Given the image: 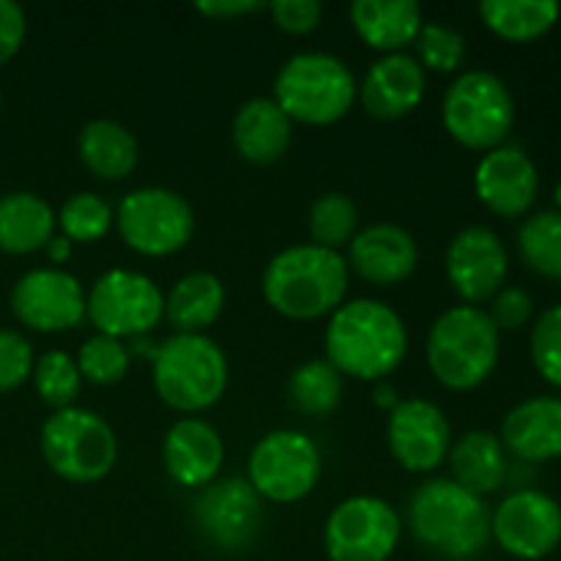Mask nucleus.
Instances as JSON below:
<instances>
[{"label": "nucleus", "mask_w": 561, "mask_h": 561, "mask_svg": "<svg viewBox=\"0 0 561 561\" xmlns=\"http://www.w3.org/2000/svg\"><path fill=\"white\" fill-rule=\"evenodd\" d=\"M272 99L290 121L329 126L343 118L354 104V71L332 53H299L279 69Z\"/></svg>", "instance_id": "423d86ee"}, {"label": "nucleus", "mask_w": 561, "mask_h": 561, "mask_svg": "<svg viewBox=\"0 0 561 561\" xmlns=\"http://www.w3.org/2000/svg\"><path fill=\"white\" fill-rule=\"evenodd\" d=\"M323 348L343 378L381 381L405 359L409 332L403 318L389 305L378 299H354L343 301L329 316Z\"/></svg>", "instance_id": "f257e3e1"}, {"label": "nucleus", "mask_w": 561, "mask_h": 561, "mask_svg": "<svg viewBox=\"0 0 561 561\" xmlns=\"http://www.w3.org/2000/svg\"><path fill=\"white\" fill-rule=\"evenodd\" d=\"M553 201H557V211H561V181L557 184V190H553Z\"/></svg>", "instance_id": "a18cd8bd"}, {"label": "nucleus", "mask_w": 561, "mask_h": 561, "mask_svg": "<svg viewBox=\"0 0 561 561\" xmlns=\"http://www.w3.org/2000/svg\"><path fill=\"white\" fill-rule=\"evenodd\" d=\"M491 537L520 561L551 557L561 546V504L535 488H520L491 513Z\"/></svg>", "instance_id": "4468645a"}, {"label": "nucleus", "mask_w": 561, "mask_h": 561, "mask_svg": "<svg viewBox=\"0 0 561 561\" xmlns=\"http://www.w3.org/2000/svg\"><path fill=\"white\" fill-rule=\"evenodd\" d=\"M531 362L548 383L561 389V305L548 307L531 327Z\"/></svg>", "instance_id": "e433bc0d"}, {"label": "nucleus", "mask_w": 561, "mask_h": 561, "mask_svg": "<svg viewBox=\"0 0 561 561\" xmlns=\"http://www.w3.org/2000/svg\"><path fill=\"white\" fill-rule=\"evenodd\" d=\"M42 455L49 469L66 482L91 485L104 480L118 460V438L96 411L69 409L53 411L42 427Z\"/></svg>", "instance_id": "0eeeda50"}, {"label": "nucleus", "mask_w": 561, "mask_h": 561, "mask_svg": "<svg viewBox=\"0 0 561 561\" xmlns=\"http://www.w3.org/2000/svg\"><path fill=\"white\" fill-rule=\"evenodd\" d=\"M25 33L27 20L22 5L14 3V0H0V66L9 64L20 53Z\"/></svg>", "instance_id": "a19ab883"}, {"label": "nucleus", "mask_w": 561, "mask_h": 561, "mask_svg": "<svg viewBox=\"0 0 561 561\" xmlns=\"http://www.w3.org/2000/svg\"><path fill=\"white\" fill-rule=\"evenodd\" d=\"M77 153L96 179L121 181L137 168L140 146L124 124L96 118L82 126L80 137H77Z\"/></svg>", "instance_id": "bb28decb"}, {"label": "nucleus", "mask_w": 561, "mask_h": 561, "mask_svg": "<svg viewBox=\"0 0 561 561\" xmlns=\"http://www.w3.org/2000/svg\"><path fill=\"white\" fill-rule=\"evenodd\" d=\"M414 44L422 69L455 71L466 58V38L444 22H422Z\"/></svg>", "instance_id": "c9c22d12"}, {"label": "nucleus", "mask_w": 561, "mask_h": 561, "mask_svg": "<svg viewBox=\"0 0 561 561\" xmlns=\"http://www.w3.org/2000/svg\"><path fill=\"white\" fill-rule=\"evenodd\" d=\"M453 480L477 496L499 491L507 482L510 460L502 438L488 431H469L449 447Z\"/></svg>", "instance_id": "393cba45"}, {"label": "nucleus", "mask_w": 561, "mask_h": 561, "mask_svg": "<svg viewBox=\"0 0 561 561\" xmlns=\"http://www.w3.org/2000/svg\"><path fill=\"white\" fill-rule=\"evenodd\" d=\"M376 403L378 405H398V400H394V389L392 387H378V392H376Z\"/></svg>", "instance_id": "c03bdc74"}, {"label": "nucleus", "mask_w": 561, "mask_h": 561, "mask_svg": "<svg viewBox=\"0 0 561 561\" xmlns=\"http://www.w3.org/2000/svg\"><path fill=\"white\" fill-rule=\"evenodd\" d=\"M502 332L482 307L458 305L444 310L427 332V367L442 387L469 392L485 383L499 365Z\"/></svg>", "instance_id": "20e7f679"}, {"label": "nucleus", "mask_w": 561, "mask_h": 561, "mask_svg": "<svg viewBox=\"0 0 561 561\" xmlns=\"http://www.w3.org/2000/svg\"><path fill=\"white\" fill-rule=\"evenodd\" d=\"M351 22L367 47L383 55L403 53L422 27V9L414 0H356Z\"/></svg>", "instance_id": "b1692460"}, {"label": "nucleus", "mask_w": 561, "mask_h": 561, "mask_svg": "<svg viewBox=\"0 0 561 561\" xmlns=\"http://www.w3.org/2000/svg\"><path fill=\"white\" fill-rule=\"evenodd\" d=\"M502 444L529 463L561 458V398L540 394L515 405L504 416Z\"/></svg>", "instance_id": "4be33fe9"}, {"label": "nucleus", "mask_w": 561, "mask_h": 561, "mask_svg": "<svg viewBox=\"0 0 561 561\" xmlns=\"http://www.w3.org/2000/svg\"><path fill=\"white\" fill-rule=\"evenodd\" d=\"M488 318L499 332H515V329L526 327L535 316V299L529 290L518 288V285H507L499 290L491 299V310H485Z\"/></svg>", "instance_id": "58836bf2"}, {"label": "nucleus", "mask_w": 561, "mask_h": 561, "mask_svg": "<svg viewBox=\"0 0 561 561\" xmlns=\"http://www.w3.org/2000/svg\"><path fill=\"white\" fill-rule=\"evenodd\" d=\"M266 9L272 11L274 25L283 27L285 33H296V36L316 31L323 16V5L318 0H274Z\"/></svg>", "instance_id": "ea45409f"}, {"label": "nucleus", "mask_w": 561, "mask_h": 561, "mask_svg": "<svg viewBox=\"0 0 561 561\" xmlns=\"http://www.w3.org/2000/svg\"><path fill=\"white\" fill-rule=\"evenodd\" d=\"M0 104H3V99H0Z\"/></svg>", "instance_id": "49530a36"}, {"label": "nucleus", "mask_w": 561, "mask_h": 561, "mask_svg": "<svg viewBox=\"0 0 561 561\" xmlns=\"http://www.w3.org/2000/svg\"><path fill=\"white\" fill-rule=\"evenodd\" d=\"M444 268L455 294L463 305H482L491 301L504 288L510 272V255L496 230L485 225L463 228L447 247Z\"/></svg>", "instance_id": "dca6fc26"}, {"label": "nucleus", "mask_w": 561, "mask_h": 561, "mask_svg": "<svg viewBox=\"0 0 561 561\" xmlns=\"http://www.w3.org/2000/svg\"><path fill=\"white\" fill-rule=\"evenodd\" d=\"M44 250H47L49 261H53V263H64L66 257L71 255V241L66 239V236H58V233H55L53 239L47 241V247H44Z\"/></svg>", "instance_id": "37998d69"}, {"label": "nucleus", "mask_w": 561, "mask_h": 561, "mask_svg": "<svg viewBox=\"0 0 561 561\" xmlns=\"http://www.w3.org/2000/svg\"><path fill=\"white\" fill-rule=\"evenodd\" d=\"M323 471L321 449L301 431H272L252 447L247 482L274 504L301 502Z\"/></svg>", "instance_id": "9d476101"}, {"label": "nucleus", "mask_w": 561, "mask_h": 561, "mask_svg": "<svg viewBox=\"0 0 561 561\" xmlns=\"http://www.w3.org/2000/svg\"><path fill=\"white\" fill-rule=\"evenodd\" d=\"M11 312L33 332H66L85 318V294L64 268H31L11 288Z\"/></svg>", "instance_id": "2eb2a0df"}, {"label": "nucleus", "mask_w": 561, "mask_h": 561, "mask_svg": "<svg viewBox=\"0 0 561 561\" xmlns=\"http://www.w3.org/2000/svg\"><path fill=\"white\" fill-rule=\"evenodd\" d=\"M195 9L211 20H233V16L250 14V11H261L263 3L257 0H203Z\"/></svg>", "instance_id": "79ce46f5"}, {"label": "nucleus", "mask_w": 561, "mask_h": 561, "mask_svg": "<svg viewBox=\"0 0 561 561\" xmlns=\"http://www.w3.org/2000/svg\"><path fill=\"white\" fill-rule=\"evenodd\" d=\"M442 121L455 142L488 153L504 146L513 129L515 99L493 71H463L444 93Z\"/></svg>", "instance_id": "6e6552de"}, {"label": "nucleus", "mask_w": 561, "mask_h": 561, "mask_svg": "<svg viewBox=\"0 0 561 561\" xmlns=\"http://www.w3.org/2000/svg\"><path fill=\"white\" fill-rule=\"evenodd\" d=\"M288 400L299 414L327 416L343 400V376L329 359H310L288 378Z\"/></svg>", "instance_id": "c756f323"}, {"label": "nucleus", "mask_w": 561, "mask_h": 561, "mask_svg": "<svg viewBox=\"0 0 561 561\" xmlns=\"http://www.w3.org/2000/svg\"><path fill=\"white\" fill-rule=\"evenodd\" d=\"M33 345L14 329H0V394L22 387L33 376Z\"/></svg>", "instance_id": "4c0bfd02"}, {"label": "nucleus", "mask_w": 561, "mask_h": 561, "mask_svg": "<svg viewBox=\"0 0 561 561\" xmlns=\"http://www.w3.org/2000/svg\"><path fill=\"white\" fill-rule=\"evenodd\" d=\"M348 294V261L318 244H294L268 261L263 299L290 321L332 316Z\"/></svg>", "instance_id": "f03ea898"}, {"label": "nucleus", "mask_w": 561, "mask_h": 561, "mask_svg": "<svg viewBox=\"0 0 561 561\" xmlns=\"http://www.w3.org/2000/svg\"><path fill=\"white\" fill-rule=\"evenodd\" d=\"M518 252L531 272L561 285V211L548 208L524 219L518 230Z\"/></svg>", "instance_id": "7c9ffc66"}, {"label": "nucleus", "mask_w": 561, "mask_h": 561, "mask_svg": "<svg viewBox=\"0 0 561 561\" xmlns=\"http://www.w3.org/2000/svg\"><path fill=\"white\" fill-rule=\"evenodd\" d=\"M403 535V520L378 496H351L332 510L323 546L332 561H387Z\"/></svg>", "instance_id": "f8f14e48"}, {"label": "nucleus", "mask_w": 561, "mask_h": 561, "mask_svg": "<svg viewBox=\"0 0 561 561\" xmlns=\"http://www.w3.org/2000/svg\"><path fill=\"white\" fill-rule=\"evenodd\" d=\"M162 460L168 474L181 488H206L219 477L225 444L214 425L197 416H184L164 433Z\"/></svg>", "instance_id": "412c9836"}, {"label": "nucleus", "mask_w": 561, "mask_h": 561, "mask_svg": "<svg viewBox=\"0 0 561 561\" xmlns=\"http://www.w3.org/2000/svg\"><path fill=\"white\" fill-rule=\"evenodd\" d=\"M474 190L488 211L515 219L535 206L540 173L520 146H499L477 164Z\"/></svg>", "instance_id": "a211bd4d"}, {"label": "nucleus", "mask_w": 561, "mask_h": 561, "mask_svg": "<svg viewBox=\"0 0 561 561\" xmlns=\"http://www.w3.org/2000/svg\"><path fill=\"white\" fill-rule=\"evenodd\" d=\"M77 367H80V376L91 383L110 387V383H118L129 370V351H126L124 340L93 334L80 345Z\"/></svg>", "instance_id": "f704fd0d"}, {"label": "nucleus", "mask_w": 561, "mask_h": 561, "mask_svg": "<svg viewBox=\"0 0 561 561\" xmlns=\"http://www.w3.org/2000/svg\"><path fill=\"white\" fill-rule=\"evenodd\" d=\"M53 206L36 192H9L0 197V252L27 255L47 247L55 236Z\"/></svg>", "instance_id": "a878e982"}, {"label": "nucleus", "mask_w": 561, "mask_h": 561, "mask_svg": "<svg viewBox=\"0 0 561 561\" xmlns=\"http://www.w3.org/2000/svg\"><path fill=\"white\" fill-rule=\"evenodd\" d=\"M414 540L442 561H469L491 540V510L455 480H425L409 499Z\"/></svg>", "instance_id": "7ed1b4c3"}, {"label": "nucleus", "mask_w": 561, "mask_h": 561, "mask_svg": "<svg viewBox=\"0 0 561 561\" xmlns=\"http://www.w3.org/2000/svg\"><path fill=\"white\" fill-rule=\"evenodd\" d=\"M416 261V239L394 222L367 225L348 244V268L378 288L405 283L414 274Z\"/></svg>", "instance_id": "6ab92c4d"}, {"label": "nucleus", "mask_w": 561, "mask_h": 561, "mask_svg": "<svg viewBox=\"0 0 561 561\" xmlns=\"http://www.w3.org/2000/svg\"><path fill=\"white\" fill-rule=\"evenodd\" d=\"M425 69L414 55L392 53L381 55L367 69L356 93L373 118L398 121L420 107L422 96H425Z\"/></svg>", "instance_id": "aec40b11"}, {"label": "nucleus", "mask_w": 561, "mask_h": 561, "mask_svg": "<svg viewBox=\"0 0 561 561\" xmlns=\"http://www.w3.org/2000/svg\"><path fill=\"white\" fill-rule=\"evenodd\" d=\"M31 378L36 383L38 398L53 405L55 411L75 405L77 394H80V367H77L75 356H69L66 351H47L44 356H38Z\"/></svg>", "instance_id": "72a5a7b5"}, {"label": "nucleus", "mask_w": 561, "mask_h": 561, "mask_svg": "<svg viewBox=\"0 0 561 561\" xmlns=\"http://www.w3.org/2000/svg\"><path fill=\"white\" fill-rule=\"evenodd\" d=\"M290 137H294V121L268 96L244 102L233 118L236 151L252 164H272L283 159Z\"/></svg>", "instance_id": "5701e85b"}, {"label": "nucleus", "mask_w": 561, "mask_h": 561, "mask_svg": "<svg viewBox=\"0 0 561 561\" xmlns=\"http://www.w3.org/2000/svg\"><path fill=\"white\" fill-rule=\"evenodd\" d=\"M263 499L241 477H222L201 488L192 502V518L211 546L222 551H247L261 535Z\"/></svg>", "instance_id": "ddd939ff"}, {"label": "nucleus", "mask_w": 561, "mask_h": 561, "mask_svg": "<svg viewBox=\"0 0 561 561\" xmlns=\"http://www.w3.org/2000/svg\"><path fill=\"white\" fill-rule=\"evenodd\" d=\"M392 458L411 474H427L447 460L453 427L444 411L425 398L400 400L387 420Z\"/></svg>", "instance_id": "f3484780"}, {"label": "nucleus", "mask_w": 561, "mask_h": 561, "mask_svg": "<svg viewBox=\"0 0 561 561\" xmlns=\"http://www.w3.org/2000/svg\"><path fill=\"white\" fill-rule=\"evenodd\" d=\"M553 0H482L480 16L496 36L507 42H535L559 22Z\"/></svg>", "instance_id": "c85d7f7f"}, {"label": "nucleus", "mask_w": 561, "mask_h": 561, "mask_svg": "<svg viewBox=\"0 0 561 561\" xmlns=\"http://www.w3.org/2000/svg\"><path fill=\"white\" fill-rule=\"evenodd\" d=\"M359 233V208L345 192H323L310 208L312 244L340 252Z\"/></svg>", "instance_id": "2f4dec72"}, {"label": "nucleus", "mask_w": 561, "mask_h": 561, "mask_svg": "<svg viewBox=\"0 0 561 561\" xmlns=\"http://www.w3.org/2000/svg\"><path fill=\"white\" fill-rule=\"evenodd\" d=\"M85 318L96 327V334L140 337L164 318V294L146 274L110 268L88 290Z\"/></svg>", "instance_id": "9b49d317"}, {"label": "nucleus", "mask_w": 561, "mask_h": 561, "mask_svg": "<svg viewBox=\"0 0 561 561\" xmlns=\"http://www.w3.org/2000/svg\"><path fill=\"white\" fill-rule=\"evenodd\" d=\"M225 310V285L211 272H190L164 296V318L175 334H203Z\"/></svg>", "instance_id": "cd10ccee"}, {"label": "nucleus", "mask_w": 561, "mask_h": 561, "mask_svg": "<svg viewBox=\"0 0 561 561\" xmlns=\"http://www.w3.org/2000/svg\"><path fill=\"white\" fill-rule=\"evenodd\" d=\"M55 219L60 225V236H66L71 244L75 241L93 244V241L104 239L115 225L113 208L96 192H75L71 197H66Z\"/></svg>", "instance_id": "473e14b6"}, {"label": "nucleus", "mask_w": 561, "mask_h": 561, "mask_svg": "<svg viewBox=\"0 0 561 561\" xmlns=\"http://www.w3.org/2000/svg\"><path fill=\"white\" fill-rule=\"evenodd\" d=\"M115 228L129 250L148 257H164L190 244L195 233V211L179 192L140 186L118 203Z\"/></svg>", "instance_id": "1a4fd4ad"}, {"label": "nucleus", "mask_w": 561, "mask_h": 561, "mask_svg": "<svg viewBox=\"0 0 561 561\" xmlns=\"http://www.w3.org/2000/svg\"><path fill=\"white\" fill-rule=\"evenodd\" d=\"M153 387L170 409L197 414L225 394L228 359L206 334H173L153 354Z\"/></svg>", "instance_id": "39448f33"}]
</instances>
